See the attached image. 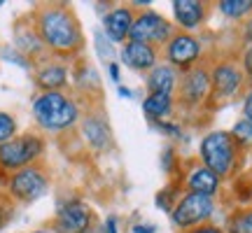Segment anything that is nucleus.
I'll return each instance as SVG.
<instances>
[{"instance_id":"1","label":"nucleus","mask_w":252,"mask_h":233,"mask_svg":"<svg viewBox=\"0 0 252 233\" xmlns=\"http://www.w3.org/2000/svg\"><path fill=\"white\" fill-rule=\"evenodd\" d=\"M33 24L45 49L56 58H75L84 52V30L68 5L49 2L33 12Z\"/></svg>"},{"instance_id":"2","label":"nucleus","mask_w":252,"mask_h":233,"mask_svg":"<svg viewBox=\"0 0 252 233\" xmlns=\"http://www.w3.org/2000/svg\"><path fill=\"white\" fill-rule=\"evenodd\" d=\"M35 124L47 133H68L82 121L80 100L68 91H37L33 98Z\"/></svg>"},{"instance_id":"3","label":"nucleus","mask_w":252,"mask_h":233,"mask_svg":"<svg viewBox=\"0 0 252 233\" xmlns=\"http://www.w3.org/2000/svg\"><path fill=\"white\" fill-rule=\"evenodd\" d=\"M243 149L236 145L229 131H210L198 143V163L213 171L220 179L234 177L241 166Z\"/></svg>"},{"instance_id":"4","label":"nucleus","mask_w":252,"mask_h":233,"mask_svg":"<svg viewBox=\"0 0 252 233\" xmlns=\"http://www.w3.org/2000/svg\"><path fill=\"white\" fill-rule=\"evenodd\" d=\"M217 212V201L203 194H191V191H182L180 198L175 201L171 210V224L178 231H191L203 224H210V219Z\"/></svg>"},{"instance_id":"5","label":"nucleus","mask_w":252,"mask_h":233,"mask_svg":"<svg viewBox=\"0 0 252 233\" xmlns=\"http://www.w3.org/2000/svg\"><path fill=\"white\" fill-rule=\"evenodd\" d=\"M45 154V140L37 133H21L0 145V168L7 173H17L33 163H40Z\"/></svg>"},{"instance_id":"6","label":"nucleus","mask_w":252,"mask_h":233,"mask_svg":"<svg viewBox=\"0 0 252 233\" xmlns=\"http://www.w3.org/2000/svg\"><path fill=\"white\" fill-rule=\"evenodd\" d=\"M210 84H213V96L210 100L220 105V103H229L231 98L245 93V75L243 68L236 58H222L210 65Z\"/></svg>"},{"instance_id":"7","label":"nucleus","mask_w":252,"mask_h":233,"mask_svg":"<svg viewBox=\"0 0 252 233\" xmlns=\"http://www.w3.org/2000/svg\"><path fill=\"white\" fill-rule=\"evenodd\" d=\"M175 24L159 14L157 9H140L135 12V21L131 28V37L135 42H145V45H152L157 49H163L166 42L175 35Z\"/></svg>"},{"instance_id":"8","label":"nucleus","mask_w":252,"mask_h":233,"mask_svg":"<svg viewBox=\"0 0 252 233\" xmlns=\"http://www.w3.org/2000/svg\"><path fill=\"white\" fill-rule=\"evenodd\" d=\"M49 189V175L42 163H33L28 168L12 173L7 179V194L17 203H33Z\"/></svg>"},{"instance_id":"9","label":"nucleus","mask_w":252,"mask_h":233,"mask_svg":"<svg viewBox=\"0 0 252 233\" xmlns=\"http://www.w3.org/2000/svg\"><path fill=\"white\" fill-rule=\"evenodd\" d=\"M213 84H210V68L198 63L196 68L182 72L178 84V103L187 110H198L210 103Z\"/></svg>"},{"instance_id":"10","label":"nucleus","mask_w":252,"mask_h":233,"mask_svg":"<svg viewBox=\"0 0 252 233\" xmlns=\"http://www.w3.org/2000/svg\"><path fill=\"white\" fill-rule=\"evenodd\" d=\"M161 52H163V63L173 65L182 75V72H187L198 65L201 56H203V45H201V40L196 35L178 30L166 42V47H163Z\"/></svg>"},{"instance_id":"11","label":"nucleus","mask_w":252,"mask_h":233,"mask_svg":"<svg viewBox=\"0 0 252 233\" xmlns=\"http://www.w3.org/2000/svg\"><path fill=\"white\" fill-rule=\"evenodd\" d=\"M96 224V212L82 198H65L54 217V233H87Z\"/></svg>"},{"instance_id":"12","label":"nucleus","mask_w":252,"mask_h":233,"mask_svg":"<svg viewBox=\"0 0 252 233\" xmlns=\"http://www.w3.org/2000/svg\"><path fill=\"white\" fill-rule=\"evenodd\" d=\"M80 135L84 145L94 149V152H108L112 149L115 145V135H112V128H110V121L103 108H96V110H89L82 115V121H80Z\"/></svg>"},{"instance_id":"13","label":"nucleus","mask_w":252,"mask_h":233,"mask_svg":"<svg viewBox=\"0 0 252 233\" xmlns=\"http://www.w3.org/2000/svg\"><path fill=\"white\" fill-rule=\"evenodd\" d=\"M35 84L40 91H65L70 84V68L63 58H47L35 61Z\"/></svg>"},{"instance_id":"14","label":"nucleus","mask_w":252,"mask_h":233,"mask_svg":"<svg viewBox=\"0 0 252 233\" xmlns=\"http://www.w3.org/2000/svg\"><path fill=\"white\" fill-rule=\"evenodd\" d=\"M135 21V9L131 5H117L105 12L103 17V35L115 45H124L131 37V28Z\"/></svg>"},{"instance_id":"15","label":"nucleus","mask_w":252,"mask_h":233,"mask_svg":"<svg viewBox=\"0 0 252 233\" xmlns=\"http://www.w3.org/2000/svg\"><path fill=\"white\" fill-rule=\"evenodd\" d=\"M171 9L175 28H180L182 33H191V35L208 19V2L203 0H173Z\"/></svg>"},{"instance_id":"16","label":"nucleus","mask_w":252,"mask_h":233,"mask_svg":"<svg viewBox=\"0 0 252 233\" xmlns=\"http://www.w3.org/2000/svg\"><path fill=\"white\" fill-rule=\"evenodd\" d=\"M119 61L124 63L128 70L135 72H150L154 65H159V49L145 42L128 40L119 49Z\"/></svg>"},{"instance_id":"17","label":"nucleus","mask_w":252,"mask_h":233,"mask_svg":"<svg viewBox=\"0 0 252 233\" xmlns=\"http://www.w3.org/2000/svg\"><path fill=\"white\" fill-rule=\"evenodd\" d=\"M182 187H185V191H191V194H203V196L215 198L220 194V189H222V179L213 171H208L203 163L196 161L187 168Z\"/></svg>"},{"instance_id":"18","label":"nucleus","mask_w":252,"mask_h":233,"mask_svg":"<svg viewBox=\"0 0 252 233\" xmlns=\"http://www.w3.org/2000/svg\"><path fill=\"white\" fill-rule=\"evenodd\" d=\"M178 84H180V72L163 61H159V65H154L152 70L145 75L147 93H168V96H175L178 93Z\"/></svg>"},{"instance_id":"19","label":"nucleus","mask_w":252,"mask_h":233,"mask_svg":"<svg viewBox=\"0 0 252 233\" xmlns=\"http://www.w3.org/2000/svg\"><path fill=\"white\" fill-rule=\"evenodd\" d=\"M14 49L21 52L28 61H31V58H33V61H40V58H42V54H45L47 49H45V45H42L40 35H37V28L33 21H31V24L19 21L17 26H14Z\"/></svg>"},{"instance_id":"20","label":"nucleus","mask_w":252,"mask_h":233,"mask_svg":"<svg viewBox=\"0 0 252 233\" xmlns=\"http://www.w3.org/2000/svg\"><path fill=\"white\" fill-rule=\"evenodd\" d=\"M143 112L152 124L166 121L175 112V96H168V93H147L143 100Z\"/></svg>"},{"instance_id":"21","label":"nucleus","mask_w":252,"mask_h":233,"mask_svg":"<svg viewBox=\"0 0 252 233\" xmlns=\"http://www.w3.org/2000/svg\"><path fill=\"white\" fill-rule=\"evenodd\" d=\"M72 84H75V89L84 93V96H94V93H100V77L96 68L89 65V63H82L77 65V70L72 72Z\"/></svg>"},{"instance_id":"22","label":"nucleus","mask_w":252,"mask_h":233,"mask_svg":"<svg viewBox=\"0 0 252 233\" xmlns=\"http://www.w3.org/2000/svg\"><path fill=\"white\" fill-rule=\"evenodd\" d=\"M226 233H252V205H241L226 217Z\"/></svg>"},{"instance_id":"23","label":"nucleus","mask_w":252,"mask_h":233,"mask_svg":"<svg viewBox=\"0 0 252 233\" xmlns=\"http://www.w3.org/2000/svg\"><path fill=\"white\" fill-rule=\"evenodd\" d=\"M220 9V14L234 21H245L252 17V0H220L215 5Z\"/></svg>"},{"instance_id":"24","label":"nucleus","mask_w":252,"mask_h":233,"mask_svg":"<svg viewBox=\"0 0 252 233\" xmlns=\"http://www.w3.org/2000/svg\"><path fill=\"white\" fill-rule=\"evenodd\" d=\"M229 133H231V138L236 140V145H238L241 149L252 147V121H250V119L241 116V119L231 126V131H229Z\"/></svg>"},{"instance_id":"25","label":"nucleus","mask_w":252,"mask_h":233,"mask_svg":"<svg viewBox=\"0 0 252 233\" xmlns=\"http://www.w3.org/2000/svg\"><path fill=\"white\" fill-rule=\"evenodd\" d=\"M17 119H14V115H9V112H2L0 110V145L7 143V140H12L14 135H17Z\"/></svg>"},{"instance_id":"26","label":"nucleus","mask_w":252,"mask_h":233,"mask_svg":"<svg viewBox=\"0 0 252 233\" xmlns=\"http://www.w3.org/2000/svg\"><path fill=\"white\" fill-rule=\"evenodd\" d=\"M96 52H98V56L103 58V61H108V63H112V58H115L112 42L103 35V30H98V33H96Z\"/></svg>"},{"instance_id":"27","label":"nucleus","mask_w":252,"mask_h":233,"mask_svg":"<svg viewBox=\"0 0 252 233\" xmlns=\"http://www.w3.org/2000/svg\"><path fill=\"white\" fill-rule=\"evenodd\" d=\"M157 131H161L166 138H173V140H180L182 138V126L178 121H173V119H166V121H157L152 124Z\"/></svg>"},{"instance_id":"28","label":"nucleus","mask_w":252,"mask_h":233,"mask_svg":"<svg viewBox=\"0 0 252 233\" xmlns=\"http://www.w3.org/2000/svg\"><path fill=\"white\" fill-rule=\"evenodd\" d=\"M241 68H243V75H245V82H248V87H252V45H245L243 52H241Z\"/></svg>"},{"instance_id":"29","label":"nucleus","mask_w":252,"mask_h":233,"mask_svg":"<svg viewBox=\"0 0 252 233\" xmlns=\"http://www.w3.org/2000/svg\"><path fill=\"white\" fill-rule=\"evenodd\" d=\"M14 215V201L9 196H0V229L7 224Z\"/></svg>"},{"instance_id":"30","label":"nucleus","mask_w":252,"mask_h":233,"mask_svg":"<svg viewBox=\"0 0 252 233\" xmlns=\"http://www.w3.org/2000/svg\"><path fill=\"white\" fill-rule=\"evenodd\" d=\"M175 163H178V156H175V149H173L171 145L166 147L161 152V166H163V171L166 173H173L175 171Z\"/></svg>"},{"instance_id":"31","label":"nucleus","mask_w":252,"mask_h":233,"mask_svg":"<svg viewBox=\"0 0 252 233\" xmlns=\"http://www.w3.org/2000/svg\"><path fill=\"white\" fill-rule=\"evenodd\" d=\"M243 116L252 121V87H248L243 93Z\"/></svg>"},{"instance_id":"32","label":"nucleus","mask_w":252,"mask_h":233,"mask_svg":"<svg viewBox=\"0 0 252 233\" xmlns=\"http://www.w3.org/2000/svg\"><path fill=\"white\" fill-rule=\"evenodd\" d=\"M241 37H243L245 45H252V17H248L241 26Z\"/></svg>"},{"instance_id":"33","label":"nucleus","mask_w":252,"mask_h":233,"mask_svg":"<svg viewBox=\"0 0 252 233\" xmlns=\"http://www.w3.org/2000/svg\"><path fill=\"white\" fill-rule=\"evenodd\" d=\"M103 233H122L119 231V219L115 215H110L105 222H103Z\"/></svg>"},{"instance_id":"34","label":"nucleus","mask_w":252,"mask_h":233,"mask_svg":"<svg viewBox=\"0 0 252 233\" xmlns=\"http://www.w3.org/2000/svg\"><path fill=\"white\" fill-rule=\"evenodd\" d=\"M185 233H226L222 226H215V224H203L198 229H191V231H185Z\"/></svg>"},{"instance_id":"35","label":"nucleus","mask_w":252,"mask_h":233,"mask_svg":"<svg viewBox=\"0 0 252 233\" xmlns=\"http://www.w3.org/2000/svg\"><path fill=\"white\" fill-rule=\"evenodd\" d=\"M108 75H110V80L119 87V82H122V77H119V63H115V61L108 63Z\"/></svg>"},{"instance_id":"36","label":"nucleus","mask_w":252,"mask_h":233,"mask_svg":"<svg viewBox=\"0 0 252 233\" xmlns=\"http://www.w3.org/2000/svg\"><path fill=\"white\" fill-rule=\"evenodd\" d=\"M157 231V226L154 224H135V226H131L126 233H154Z\"/></svg>"},{"instance_id":"37","label":"nucleus","mask_w":252,"mask_h":233,"mask_svg":"<svg viewBox=\"0 0 252 233\" xmlns=\"http://www.w3.org/2000/svg\"><path fill=\"white\" fill-rule=\"evenodd\" d=\"M117 93L122 96V98H133V91H131V89H126V87H122V84L117 87Z\"/></svg>"},{"instance_id":"38","label":"nucleus","mask_w":252,"mask_h":233,"mask_svg":"<svg viewBox=\"0 0 252 233\" xmlns=\"http://www.w3.org/2000/svg\"><path fill=\"white\" fill-rule=\"evenodd\" d=\"M87 233H103V224H98V222H96V224L91 226V229H89Z\"/></svg>"},{"instance_id":"39","label":"nucleus","mask_w":252,"mask_h":233,"mask_svg":"<svg viewBox=\"0 0 252 233\" xmlns=\"http://www.w3.org/2000/svg\"><path fill=\"white\" fill-rule=\"evenodd\" d=\"M31 233H54V231H49V229H37V231H31Z\"/></svg>"},{"instance_id":"40","label":"nucleus","mask_w":252,"mask_h":233,"mask_svg":"<svg viewBox=\"0 0 252 233\" xmlns=\"http://www.w3.org/2000/svg\"><path fill=\"white\" fill-rule=\"evenodd\" d=\"M2 5H5V2H2V0H0V7H2Z\"/></svg>"},{"instance_id":"41","label":"nucleus","mask_w":252,"mask_h":233,"mask_svg":"<svg viewBox=\"0 0 252 233\" xmlns=\"http://www.w3.org/2000/svg\"><path fill=\"white\" fill-rule=\"evenodd\" d=\"M250 184H252V175H250Z\"/></svg>"}]
</instances>
